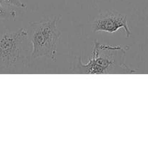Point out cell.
Segmentation results:
<instances>
[{"instance_id": "obj_1", "label": "cell", "mask_w": 148, "mask_h": 149, "mask_svg": "<svg viewBox=\"0 0 148 149\" xmlns=\"http://www.w3.org/2000/svg\"><path fill=\"white\" fill-rule=\"evenodd\" d=\"M129 47V46L123 47L120 45H102L95 40L92 56L89 61L84 63L81 57H78L73 70L75 73L86 74L136 73V70L130 68L125 63L126 50Z\"/></svg>"}, {"instance_id": "obj_2", "label": "cell", "mask_w": 148, "mask_h": 149, "mask_svg": "<svg viewBox=\"0 0 148 149\" xmlns=\"http://www.w3.org/2000/svg\"><path fill=\"white\" fill-rule=\"evenodd\" d=\"M60 19V16L56 15L48 20L28 23L26 31L32 46V60L45 58L56 61L57 43L61 36L57 23Z\"/></svg>"}, {"instance_id": "obj_3", "label": "cell", "mask_w": 148, "mask_h": 149, "mask_svg": "<svg viewBox=\"0 0 148 149\" xmlns=\"http://www.w3.org/2000/svg\"><path fill=\"white\" fill-rule=\"evenodd\" d=\"M30 45L27 31L23 28L0 36V68H15L28 64L32 60Z\"/></svg>"}, {"instance_id": "obj_4", "label": "cell", "mask_w": 148, "mask_h": 149, "mask_svg": "<svg viewBox=\"0 0 148 149\" xmlns=\"http://www.w3.org/2000/svg\"><path fill=\"white\" fill-rule=\"evenodd\" d=\"M94 32H106L115 33L119 29L124 31L126 37L131 36V31L125 15L116 12H105L99 15L93 21L91 25Z\"/></svg>"}, {"instance_id": "obj_5", "label": "cell", "mask_w": 148, "mask_h": 149, "mask_svg": "<svg viewBox=\"0 0 148 149\" xmlns=\"http://www.w3.org/2000/svg\"><path fill=\"white\" fill-rule=\"evenodd\" d=\"M0 4L10 10H13V8H19L26 10L27 6L20 0H0Z\"/></svg>"}, {"instance_id": "obj_6", "label": "cell", "mask_w": 148, "mask_h": 149, "mask_svg": "<svg viewBox=\"0 0 148 149\" xmlns=\"http://www.w3.org/2000/svg\"><path fill=\"white\" fill-rule=\"evenodd\" d=\"M16 13L15 10H10L4 7L1 4H0V20L6 19L9 17H15Z\"/></svg>"}]
</instances>
